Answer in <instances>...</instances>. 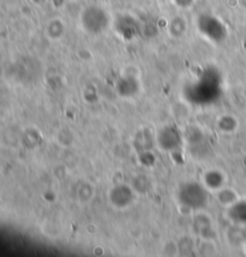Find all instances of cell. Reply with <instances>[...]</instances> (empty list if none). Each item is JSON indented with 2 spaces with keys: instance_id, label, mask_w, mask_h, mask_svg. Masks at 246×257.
Returning a JSON list of instances; mask_svg holds the SVG:
<instances>
[{
  "instance_id": "4",
  "label": "cell",
  "mask_w": 246,
  "mask_h": 257,
  "mask_svg": "<svg viewBox=\"0 0 246 257\" xmlns=\"http://www.w3.org/2000/svg\"><path fill=\"white\" fill-rule=\"evenodd\" d=\"M199 29L208 36V38L219 41L224 36V28L216 18L211 16H203L199 18Z\"/></svg>"
},
{
  "instance_id": "5",
  "label": "cell",
  "mask_w": 246,
  "mask_h": 257,
  "mask_svg": "<svg viewBox=\"0 0 246 257\" xmlns=\"http://www.w3.org/2000/svg\"><path fill=\"white\" fill-rule=\"evenodd\" d=\"M158 141L165 151H173L181 143V135L174 126L164 127L158 135Z\"/></svg>"
},
{
  "instance_id": "8",
  "label": "cell",
  "mask_w": 246,
  "mask_h": 257,
  "mask_svg": "<svg viewBox=\"0 0 246 257\" xmlns=\"http://www.w3.org/2000/svg\"><path fill=\"white\" fill-rule=\"evenodd\" d=\"M235 120L232 117H222L219 121V126L223 131H232L235 128Z\"/></svg>"
},
{
  "instance_id": "2",
  "label": "cell",
  "mask_w": 246,
  "mask_h": 257,
  "mask_svg": "<svg viewBox=\"0 0 246 257\" xmlns=\"http://www.w3.org/2000/svg\"><path fill=\"white\" fill-rule=\"evenodd\" d=\"M82 23L84 26V29H87L89 33L97 34L106 29L107 24H108V18H107L106 12L103 10L93 6V8H89L84 11Z\"/></svg>"
},
{
  "instance_id": "6",
  "label": "cell",
  "mask_w": 246,
  "mask_h": 257,
  "mask_svg": "<svg viewBox=\"0 0 246 257\" xmlns=\"http://www.w3.org/2000/svg\"><path fill=\"white\" fill-rule=\"evenodd\" d=\"M229 215L238 224H246V202H235L230 206Z\"/></svg>"
},
{
  "instance_id": "1",
  "label": "cell",
  "mask_w": 246,
  "mask_h": 257,
  "mask_svg": "<svg viewBox=\"0 0 246 257\" xmlns=\"http://www.w3.org/2000/svg\"><path fill=\"white\" fill-rule=\"evenodd\" d=\"M179 201L184 206L192 209H199L207 204L208 194L205 189L197 183H189L180 188Z\"/></svg>"
},
{
  "instance_id": "3",
  "label": "cell",
  "mask_w": 246,
  "mask_h": 257,
  "mask_svg": "<svg viewBox=\"0 0 246 257\" xmlns=\"http://www.w3.org/2000/svg\"><path fill=\"white\" fill-rule=\"evenodd\" d=\"M109 198L113 206L122 209L132 206L135 202V191L128 185H116L110 191Z\"/></svg>"
},
{
  "instance_id": "7",
  "label": "cell",
  "mask_w": 246,
  "mask_h": 257,
  "mask_svg": "<svg viewBox=\"0 0 246 257\" xmlns=\"http://www.w3.org/2000/svg\"><path fill=\"white\" fill-rule=\"evenodd\" d=\"M204 184L208 189L211 190H219L223 184V177L220 172L216 171H210V172L204 174Z\"/></svg>"
}]
</instances>
